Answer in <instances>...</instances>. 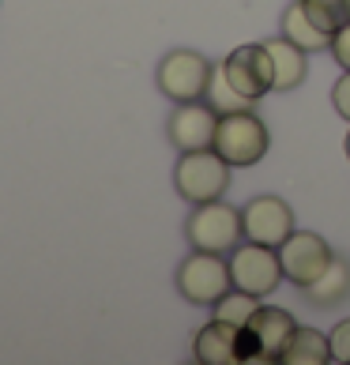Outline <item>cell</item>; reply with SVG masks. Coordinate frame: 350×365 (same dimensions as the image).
<instances>
[{
    "instance_id": "1",
    "label": "cell",
    "mask_w": 350,
    "mask_h": 365,
    "mask_svg": "<svg viewBox=\"0 0 350 365\" xmlns=\"http://www.w3.org/2000/svg\"><path fill=\"white\" fill-rule=\"evenodd\" d=\"M230 162H226L215 147L204 151H181L177 166H173V185L188 204H207V200H219L226 188H230Z\"/></svg>"
},
{
    "instance_id": "2",
    "label": "cell",
    "mask_w": 350,
    "mask_h": 365,
    "mask_svg": "<svg viewBox=\"0 0 350 365\" xmlns=\"http://www.w3.org/2000/svg\"><path fill=\"white\" fill-rule=\"evenodd\" d=\"M185 237L192 249L204 252H234L245 241V226H241V211L226 207L222 200H207V204H192V215L185 219Z\"/></svg>"
},
{
    "instance_id": "3",
    "label": "cell",
    "mask_w": 350,
    "mask_h": 365,
    "mask_svg": "<svg viewBox=\"0 0 350 365\" xmlns=\"http://www.w3.org/2000/svg\"><path fill=\"white\" fill-rule=\"evenodd\" d=\"M155 79H158V91H163L170 102H200L211 91L215 68H211V61L204 57V53L173 49L158 61Z\"/></svg>"
},
{
    "instance_id": "4",
    "label": "cell",
    "mask_w": 350,
    "mask_h": 365,
    "mask_svg": "<svg viewBox=\"0 0 350 365\" xmlns=\"http://www.w3.org/2000/svg\"><path fill=\"white\" fill-rule=\"evenodd\" d=\"M267 128L252 110L237 113H219V128H215V151H219L230 166H257L267 155Z\"/></svg>"
},
{
    "instance_id": "5",
    "label": "cell",
    "mask_w": 350,
    "mask_h": 365,
    "mask_svg": "<svg viewBox=\"0 0 350 365\" xmlns=\"http://www.w3.org/2000/svg\"><path fill=\"white\" fill-rule=\"evenodd\" d=\"M177 290L192 305H215L226 290H234L230 260H226L222 252L192 249V256L177 267Z\"/></svg>"
},
{
    "instance_id": "6",
    "label": "cell",
    "mask_w": 350,
    "mask_h": 365,
    "mask_svg": "<svg viewBox=\"0 0 350 365\" xmlns=\"http://www.w3.org/2000/svg\"><path fill=\"white\" fill-rule=\"evenodd\" d=\"M230 279L237 290L245 294H272L275 287L287 275H282V260H279V249L272 245H260V241H241V245L230 252Z\"/></svg>"
},
{
    "instance_id": "7",
    "label": "cell",
    "mask_w": 350,
    "mask_h": 365,
    "mask_svg": "<svg viewBox=\"0 0 350 365\" xmlns=\"http://www.w3.org/2000/svg\"><path fill=\"white\" fill-rule=\"evenodd\" d=\"M279 260H282V275H287L294 287H309L320 275L328 272L331 264V249L320 234H309V230H294V234L279 245Z\"/></svg>"
},
{
    "instance_id": "8",
    "label": "cell",
    "mask_w": 350,
    "mask_h": 365,
    "mask_svg": "<svg viewBox=\"0 0 350 365\" xmlns=\"http://www.w3.org/2000/svg\"><path fill=\"white\" fill-rule=\"evenodd\" d=\"M226 79H230V87L237 94H245V98H264L267 91H275V68H272V53L267 46H237L230 57L222 61L219 68Z\"/></svg>"
},
{
    "instance_id": "9",
    "label": "cell",
    "mask_w": 350,
    "mask_h": 365,
    "mask_svg": "<svg viewBox=\"0 0 350 365\" xmlns=\"http://www.w3.org/2000/svg\"><path fill=\"white\" fill-rule=\"evenodd\" d=\"M241 226H245V241H260V245L279 249L294 234V211L279 196H257L241 211Z\"/></svg>"
},
{
    "instance_id": "10",
    "label": "cell",
    "mask_w": 350,
    "mask_h": 365,
    "mask_svg": "<svg viewBox=\"0 0 350 365\" xmlns=\"http://www.w3.org/2000/svg\"><path fill=\"white\" fill-rule=\"evenodd\" d=\"M215 128H219V110H211L204 102H177L166 132L177 151H204L215 143Z\"/></svg>"
},
{
    "instance_id": "11",
    "label": "cell",
    "mask_w": 350,
    "mask_h": 365,
    "mask_svg": "<svg viewBox=\"0 0 350 365\" xmlns=\"http://www.w3.org/2000/svg\"><path fill=\"white\" fill-rule=\"evenodd\" d=\"M196 361L204 365H237V324L226 320H211L207 328H200L196 343H192Z\"/></svg>"
},
{
    "instance_id": "12",
    "label": "cell",
    "mask_w": 350,
    "mask_h": 365,
    "mask_svg": "<svg viewBox=\"0 0 350 365\" xmlns=\"http://www.w3.org/2000/svg\"><path fill=\"white\" fill-rule=\"evenodd\" d=\"M249 328L257 331V339L264 346V361H279L282 358V346H287V339L294 335V317L287 313V309H267L260 305L257 313L249 317Z\"/></svg>"
},
{
    "instance_id": "13",
    "label": "cell",
    "mask_w": 350,
    "mask_h": 365,
    "mask_svg": "<svg viewBox=\"0 0 350 365\" xmlns=\"http://www.w3.org/2000/svg\"><path fill=\"white\" fill-rule=\"evenodd\" d=\"M282 38L294 46H302L305 53H320V49H331V34L320 31V26L309 19V11L302 0H294V4L282 11Z\"/></svg>"
},
{
    "instance_id": "14",
    "label": "cell",
    "mask_w": 350,
    "mask_h": 365,
    "mask_svg": "<svg viewBox=\"0 0 350 365\" xmlns=\"http://www.w3.org/2000/svg\"><path fill=\"white\" fill-rule=\"evenodd\" d=\"M282 365H324L331 361V339L316 328H294V335L282 346Z\"/></svg>"
},
{
    "instance_id": "15",
    "label": "cell",
    "mask_w": 350,
    "mask_h": 365,
    "mask_svg": "<svg viewBox=\"0 0 350 365\" xmlns=\"http://www.w3.org/2000/svg\"><path fill=\"white\" fill-rule=\"evenodd\" d=\"M272 53V68H275V91H294L305 79V49L287 42V38H272L264 42Z\"/></svg>"
},
{
    "instance_id": "16",
    "label": "cell",
    "mask_w": 350,
    "mask_h": 365,
    "mask_svg": "<svg viewBox=\"0 0 350 365\" xmlns=\"http://www.w3.org/2000/svg\"><path fill=\"white\" fill-rule=\"evenodd\" d=\"M305 294H309V302H316V305H335L339 297H346L350 294V267H346V260L331 256L328 272L320 275L316 282H309Z\"/></svg>"
},
{
    "instance_id": "17",
    "label": "cell",
    "mask_w": 350,
    "mask_h": 365,
    "mask_svg": "<svg viewBox=\"0 0 350 365\" xmlns=\"http://www.w3.org/2000/svg\"><path fill=\"white\" fill-rule=\"evenodd\" d=\"M260 309V297L257 294H245V290H226L219 302H215V320H226V324H249V317Z\"/></svg>"
},
{
    "instance_id": "18",
    "label": "cell",
    "mask_w": 350,
    "mask_h": 365,
    "mask_svg": "<svg viewBox=\"0 0 350 365\" xmlns=\"http://www.w3.org/2000/svg\"><path fill=\"white\" fill-rule=\"evenodd\" d=\"M309 19H313L320 31L335 34L343 23H350V0H302Z\"/></svg>"
},
{
    "instance_id": "19",
    "label": "cell",
    "mask_w": 350,
    "mask_h": 365,
    "mask_svg": "<svg viewBox=\"0 0 350 365\" xmlns=\"http://www.w3.org/2000/svg\"><path fill=\"white\" fill-rule=\"evenodd\" d=\"M211 106L219 113H237V110H249L252 106V98H245V94H237L234 87H230V79H226L222 72L211 79Z\"/></svg>"
},
{
    "instance_id": "20",
    "label": "cell",
    "mask_w": 350,
    "mask_h": 365,
    "mask_svg": "<svg viewBox=\"0 0 350 365\" xmlns=\"http://www.w3.org/2000/svg\"><path fill=\"white\" fill-rule=\"evenodd\" d=\"M328 339H331V361L350 365V320H343L339 328L328 335Z\"/></svg>"
},
{
    "instance_id": "21",
    "label": "cell",
    "mask_w": 350,
    "mask_h": 365,
    "mask_svg": "<svg viewBox=\"0 0 350 365\" xmlns=\"http://www.w3.org/2000/svg\"><path fill=\"white\" fill-rule=\"evenodd\" d=\"M331 57L343 64V72H350V23H343L339 31L331 34Z\"/></svg>"
},
{
    "instance_id": "22",
    "label": "cell",
    "mask_w": 350,
    "mask_h": 365,
    "mask_svg": "<svg viewBox=\"0 0 350 365\" xmlns=\"http://www.w3.org/2000/svg\"><path fill=\"white\" fill-rule=\"evenodd\" d=\"M331 106H335V110H339L346 120H350V72L339 79V83H335L331 87Z\"/></svg>"
},
{
    "instance_id": "23",
    "label": "cell",
    "mask_w": 350,
    "mask_h": 365,
    "mask_svg": "<svg viewBox=\"0 0 350 365\" xmlns=\"http://www.w3.org/2000/svg\"><path fill=\"white\" fill-rule=\"evenodd\" d=\"M346 158H350V136H346Z\"/></svg>"
}]
</instances>
